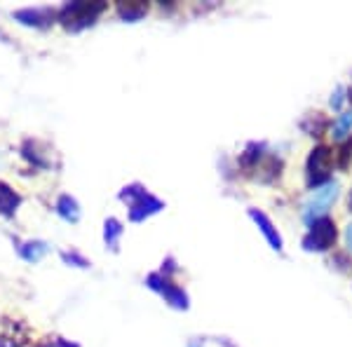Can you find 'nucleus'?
Segmentation results:
<instances>
[{"instance_id": "nucleus-1", "label": "nucleus", "mask_w": 352, "mask_h": 347, "mask_svg": "<svg viewBox=\"0 0 352 347\" xmlns=\"http://www.w3.org/2000/svg\"><path fill=\"white\" fill-rule=\"evenodd\" d=\"M338 197V183L333 181V183H327L322 188H317V190H312L308 195V200H305L303 204V214L305 219L317 221V216H322L329 209V204H331L333 200Z\"/></svg>"}, {"instance_id": "nucleus-2", "label": "nucleus", "mask_w": 352, "mask_h": 347, "mask_svg": "<svg viewBox=\"0 0 352 347\" xmlns=\"http://www.w3.org/2000/svg\"><path fill=\"white\" fill-rule=\"evenodd\" d=\"M101 12H104V3H71L61 10V19H64L68 26L80 28V26L92 24L94 16Z\"/></svg>"}, {"instance_id": "nucleus-3", "label": "nucleus", "mask_w": 352, "mask_h": 347, "mask_svg": "<svg viewBox=\"0 0 352 347\" xmlns=\"http://www.w3.org/2000/svg\"><path fill=\"white\" fill-rule=\"evenodd\" d=\"M336 240V225L329 219H317L312 223L308 237H305V249H317V251H324Z\"/></svg>"}, {"instance_id": "nucleus-4", "label": "nucleus", "mask_w": 352, "mask_h": 347, "mask_svg": "<svg viewBox=\"0 0 352 347\" xmlns=\"http://www.w3.org/2000/svg\"><path fill=\"white\" fill-rule=\"evenodd\" d=\"M329 167H331V153H329V148H317V150H312L310 160H308V181L312 186L315 183H322V181L329 176Z\"/></svg>"}, {"instance_id": "nucleus-5", "label": "nucleus", "mask_w": 352, "mask_h": 347, "mask_svg": "<svg viewBox=\"0 0 352 347\" xmlns=\"http://www.w3.org/2000/svg\"><path fill=\"white\" fill-rule=\"evenodd\" d=\"M19 202H21V197L16 195L8 183L0 181V214L12 216L16 212V207H19Z\"/></svg>"}, {"instance_id": "nucleus-6", "label": "nucleus", "mask_w": 352, "mask_h": 347, "mask_svg": "<svg viewBox=\"0 0 352 347\" xmlns=\"http://www.w3.org/2000/svg\"><path fill=\"white\" fill-rule=\"evenodd\" d=\"M56 209H59V214L64 216V219L68 221H78V216H80V212H78V202L73 200V197H59V202H56Z\"/></svg>"}, {"instance_id": "nucleus-7", "label": "nucleus", "mask_w": 352, "mask_h": 347, "mask_svg": "<svg viewBox=\"0 0 352 347\" xmlns=\"http://www.w3.org/2000/svg\"><path fill=\"white\" fill-rule=\"evenodd\" d=\"M350 127H352V113H343V115L338 117L336 127H333V136H336V139H345Z\"/></svg>"}, {"instance_id": "nucleus-8", "label": "nucleus", "mask_w": 352, "mask_h": 347, "mask_svg": "<svg viewBox=\"0 0 352 347\" xmlns=\"http://www.w3.org/2000/svg\"><path fill=\"white\" fill-rule=\"evenodd\" d=\"M252 216L258 221L261 225H263V232H265V235H268V240H270L272 244H275V249H280V237H277L275 232H272V225L268 223V219H265L263 214H256V212H252Z\"/></svg>"}, {"instance_id": "nucleus-9", "label": "nucleus", "mask_w": 352, "mask_h": 347, "mask_svg": "<svg viewBox=\"0 0 352 347\" xmlns=\"http://www.w3.org/2000/svg\"><path fill=\"white\" fill-rule=\"evenodd\" d=\"M345 237H348V247H350V251H352V225L348 227V232H345Z\"/></svg>"}, {"instance_id": "nucleus-10", "label": "nucleus", "mask_w": 352, "mask_h": 347, "mask_svg": "<svg viewBox=\"0 0 352 347\" xmlns=\"http://www.w3.org/2000/svg\"><path fill=\"white\" fill-rule=\"evenodd\" d=\"M350 207H352V197H350Z\"/></svg>"}]
</instances>
